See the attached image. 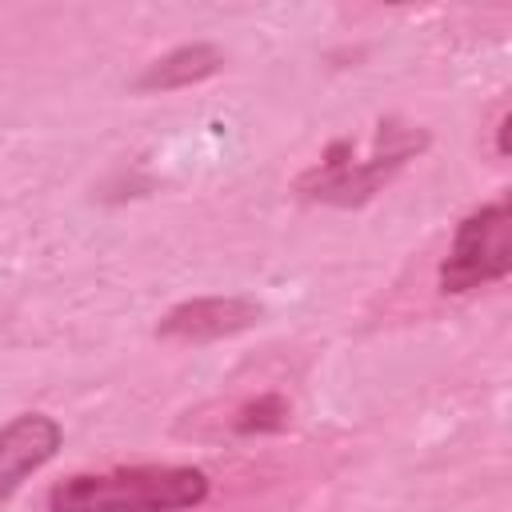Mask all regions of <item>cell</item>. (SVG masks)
<instances>
[{
    "mask_svg": "<svg viewBox=\"0 0 512 512\" xmlns=\"http://www.w3.org/2000/svg\"><path fill=\"white\" fill-rule=\"evenodd\" d=\"M212 480L192 464H124L76 472L52 484L48 512H192L208 500Z\"/></svg>",
    "mask_w": 512,
    "mask_h": 512,
    "instance_id": "1",
    "label": "cell"
},
{
    "mask_svg": "<svg viewBox=\"0 0 512 512\" xmlns=\"http://www.w3.org/2000/svg\"><path fill=\"white\" fill-rule=\"evenodd\" d=\"M512 272V200L496 196L480 208H472L448 244V256L440 260V292L464 296L484 284H500Z\"/></svg>",
    "mask_w": 512,
    "mask_h": 512,
    "instance_id": "3",
    "label": "cell"
},
{
    "mask_svg": "<svg viewBox=\"0 0 512 512\" xmlns=\"http://www.w3.org/2000/svg\"><path fill=\"white\" fill-rule=\"evenodd\" d=\"M428 148V132L400 124V120H384L376 148L356 160L352 140H332L328 152L320 156V164H312L308 172H300L296 180V196L312 200V204H336V208H356L368 204L416 152Z\"/></svg>",
    "mask_w": 512,
    "mask_h": 512,
    "instance_id": "2",
    "label": "cell"
},
{
    "mask_svg": "<svg viewBox=\"0 0 512 512\" xmlns=\"http://www.w3.org/2000/svg\"><path fill=\"white\" fill-rule=\"evenodd\" d=\"M260 320H264V308L252 296H196L168 308L156 324V336L172 344H212V340L248 332Z\"/></svg>",
    "mask_w": 512,
    "mask_h": 512,
    "instance_id": "4",
    "label": "cell"
},
{
    "mask_svg": "<svg viewBox=\"0 0 512 512\" xmlns=\"http://www.w3.org/2000/svg\"><path fill=\"white\" fill-rule=\"evenodd\" d=\"M64 444V428L48 412H20L0 424V504L32 480Z\"/></svg>",
    "mask_w": 512,
    "mask_h": 512,
    "instance_id": "5",
    "label": "cell"
},
{
    "mask_svg": "<svg viewBox=\"0 0 512 512\" xmlns=\"http://www.w3.org/2000/svg\"><path fill=\"white\" fill-rule=\"evenodd\" d=\"M292 420V408L280 392H264L256 400H244L232 412V432L236 436H264V432H284Z\"/></svg>",
    "mask_w": 512,
    "mask_h": 512,
    "instance_id": "7",
    "label": "cell"
},
{
    "mask_svg": "<svg viewBox=\"0 0 512 512\" xmlns=\"http://www.w3.org/2000/svg\"><path fill=\"white\" fill-rule=\"evenodd\" d=\"M508 124H512V116L504 112L500 124H496V152H500V156H508Z\"/></svg>",
    "mask_w": 512,
    "mask_h": 512,
    "instance_id": "8",
    "label": "cell"
},
{
    "mask_svg": "<svg viewBox=\"0 0 512 512\" xmlns=\"http://www.w3.org/2000/svg\"><path fill=\"white\" fill-rule=\"evenodd\" d=\"M224 68V52L216 44H180L172 52H164L160 60H152L140 76H136V92H176V88H192L208 76H216Z\"/></svg>",
    "mask_w": 512,
    "mask_h": 512,
    "instance_id": "6",
    "label": "cell"
}]
</instances>
